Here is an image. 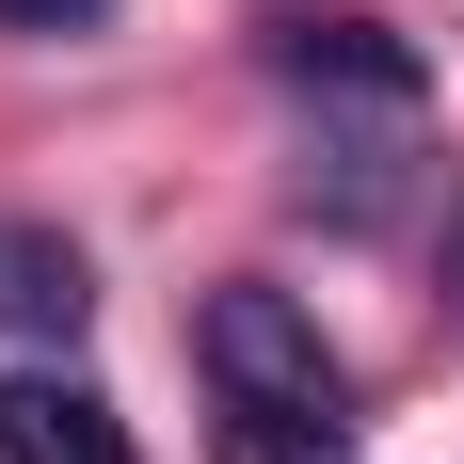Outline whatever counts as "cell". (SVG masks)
I'll return each mask as SVG.
<instances>
[{"instance_id":"obj_4","label":"cell","mask_w":464,"mask_h":464,"mask_svg":"<svg viewBox=\"0 0 464 464\" xmlns=\"http://www.w3.org/2000/svg\"><path fill=\"white\" fill-rule=\"evenodd\" d=\"M0 464H129V417L96 384H33V401H0Z\"/></svg>"},{"instance_id":"obj_2","label":"cell","mask_w":464,"mask_h":464,"mask_svg":"<svg viewBox=\"0 0 464 464\" xmlns=\"http://www.w3.org/2000/svg\"><path fill=\"white\" fill-rule=\"evenodd\" d=\"M81 321H96V256L64 225H0V336L16 353H81Z\"/></svg>"},{"instance_id":"obj_7","label":"cell","mask_w":464,"mask_h":464,"mask_svg":"<svg viewBox=\"0 0 464 464\" xmlns=\"http://www.w3.org/2000/svg\"><path fill=\"white\" fill-rule=\"evenodd\" d=\"M112 0H0V33H96Z\"/></svg>"},{"instance_id":"obj_1","label":"cell","mask_w":464,"mask_h":464,"mask_svg":"<svg viewBox=\"0 0 464 464\" xmlns=\"http://www.w3.org/2000/svg\"><path fill=\"white\" fill-rule=\"evenodd\" d=\"M192 353H208V384H225V401H321V417H353V384H336L321 321H304L288 288H208Z\"/></svg>"},{"instance_id":"obj_5","label":"cell","mask_w":464,"mask_h":464,"mask_svg":"<svg viewBox=\"0 0 464 464\" xmlns=\"http://www.w3.org/2000/svg\"><path fill=\"white\" fill-rule=\"evenodd\" d=\"M208 464H353V417H321V401H225Z\"/></svg>"},{"instance_id":"obj_8","label":"cell","mask_w":464,"mask_h":464,"mask_svg":"<svg viewBox=\"0 0 464 464\" xmlns=\"http://www.w3.org/2000/svg\"><path fill=\"white\" fill-rule=\"evenodd\" d=\"M449 240H464V208H449Z\"/></svg>"},{"instance_id":"obj_3","label":"cell","mask_w":464,"mask_h":464,"mask_svg":"<svg viewBox=\"0 0 464 464\" xmlns=\"http://www.w3.org/2000/svg\"><path fill=\"white\" fill-rule=\"evenodd\" d=\"M273 64H288L304 96H353V112H417V81H432L417 48H401V33H369V16H288V48H273Z\"/></svg>"},{"instance_id":"obj_6","label":"cell","mask_w":464,"mask_h":464,"mask_svg":"<svg viewBox=\"0 0 464 464\" xmlns=\"http://www.w3.org/2000/svg\"><path fill=\"white\" fill-rule=\"evenodd\" d=\"M304 208H336V225H384V208H401V144L321 129V160H304Z\"/></svg>"}]
</instances>
